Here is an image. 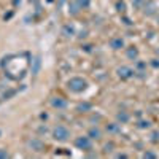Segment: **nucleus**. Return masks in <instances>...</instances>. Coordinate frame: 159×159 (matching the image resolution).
Instances as JSON below:
<instances>
[{"label":"nucleus","mask_w":159,"mask_h":159,"mask_svg":"<svg viewBox=\"0 0 159 159\" xmlns=\"http://www.w3.org/2000/svg\"><path fill=\"white\" fill-rule=\"evenodd\" d=\"M118 75L119 78H123V80H129L134 76V70H132L130 67H119L118 69Z\"/></svg>","instance_id":"20e7f679"},{"label":"nucleus","mask_w":159,"mask_h":159,"mask_svg":"<svg viewBox=\"0 0 159 159\" xmlns=\"http://www.w3.org/2000/svg\"><path fill=\"white\" fill-rule=\"evenodd\" d=\"M76 3L80 8H88L89 7V0H76Z\"/></svg>","instance_id":"2eb2a0df"},{"label":"nucleus","mask_w":159,"mask_h":159,"mask_svg":"<svg viewBox=\"0 0 159 159\" xmlns=\"http://www.w3.org/2000/svg\"><path fill=\"white\" fill-rule=\"evenodd\" d=\"M110 46H111L113 49H121V48L124 46V40H123L121 37H115V38L110 40Z\"/></svg>","instance_id":"423d86ee"},{"label":"nucleus","mask_w":159,"mask_h":159,"mask_svg":"<svg viewBox=\"0 0 159 159\" xmlns=\"http://www.w3.org/2000/svg\"><path fill=\"white\" fill-rule=\"evenodd\" d=\"M40 65H42V61H40V57H37V59L34 61V69H32V73H34V75H37V73H38Z\"/></svg>","instance_id":"ddd939ff"},{"label":"nucleus","mask_w":159,"mask_h":159,"mask_svg":"<svg viewBox=\"0 0 159 159\" xmlns=\"http://www.w3.org/2000/svg\"><path fill=\"white\" fill-rule=\"evenodd\" d=\"M107 132H110V134H118V132H121V129H119V124L116 123H111L107 126Z\"/></svg>","instance_id":"f8f14e48"},{"label":"nucleus","mask_w":159,"mask_h":159,"mask_svg":"<svg viewBox=\"0 0 159 159\" xmlns=\"http://www.w3.org/2000/svg\"><path fill=\"white\" fill-rule=\"evenodd\" d=\"M52 137H54L56 140H59V142H65L70 137V130L65 126H57L54 130H52Z\"/></svg>","instance_id":"f03ea898"},{"label":"nucleus","mask_w":159,"mask_h":159,"mask_svg":"<svg viewBox=\"0 0 159 159\" xmlns=\"http://www.w3.org/2000/svg\"><path fill=\"white\" fill-rule=\"evenodd\" d=\"M91 139H89V135L88 137H78L76 140H75V147L76 148H80V150H84V151H88V150H91Z\"/></svg>","instance_id":"7ed1b4c3"},{"label":"nucleus","mask_w":159,"mask_h":159,"mask_svg":"<svg viewBox=\"0 0 159 159\" xmlns=\"http://www.w3.org/2000/svg\"><path fill=\"white\" fill-rule=\"evenodd\" d=\"M0 157H8V151L7 150H0Z\"/></svg>","instance_id":"a211bd4d"},{"label":"nucleus","mask_w":159,"mask_h":159,"mask_svg":"<svg viewBox=\"0 0 159 159\" xmlns=\"http://www.w3.org/2000/svg\"><path fill=\"white\" fill-rule=\"evenodd\" d=\"M86 110H91V103L84 102V103H80L78 105V111H86Z\"/></svg>","instance_id":"4468645a"},{"label":"nucleus","mask_w":159,"mask_h":159,"mask_svg":"<svg viewBox=\"0 0 159 159\" xmlns=\"http://www.w3.org/2000/svg\"><path fill=\"white\" fill-rule=\"evenodd\" d=\"M156 5L153 3V2H145V15H148V16H151V15H154V13H156Z\"/></svg>","instance_id":"0eeeda50"},{"label":"nucleus","mask_w":159,"mask_h":159,"mask_svg":"<svg viewBox=\"0 0 159 159\" xmlns=\"http://www.w3.org/2000/svg\"><path fill=\"white\" fill-rule=\"evenodd\" d=\"M157 59H154V62H151V65H153V67H159V62H156Z\"/></svg>","instance_id":"4be33fe9"},{"label":"nucleus","mask_w":159,"mask_h":159,"mask_svg":"<svg viewBox=\"0 0 159 159\" xmlns=\"http://www.w3.org/2000/svg\"><path fill=\"white\" fill-rule=\"evenodd\" d=\"M143 67H145L143 62H139V64H137V69H143Z\"/></svg>","instance_id":"412c9836"},{"label":"nucleus","mask_w":159,"mask_h":159,"mask_svg":"<svg viewBox=\"0 0 159 159\" xmlns=\"http://www.w3.org/2000/svg\"><path fill=\"white\" fill-rule=\"evenodd\" d=\"M29 145L32 147V150H35V151H42L43 150V143L40 142V140H30Z\"/></svg>","instance_id":"1a4fd4ad"},{"label":"nucleus","mask_w":159,"mask_h":159,"mask_svg":"<svg viewBox=\"0 0 159 159\" xmlns=\"http://www.w3.org/2000/svg\"><path fill=\"white\" fill-rule=\"evenodd\" d=\"M139 127H140V129L150 127V123H148V121H140V123H139Z\"/></svg>","instance_id":"f3484780"},{"label":"nucleus","mask_w":159,"mask_h":159,"mask_svg":"<svg viewBox=\"0 0 159 159\" xmlns=\"http://www.w3.org/2000/svg\"><path fill=\"white\" fill-rule=\"evenodd\" d=\"M132 5H134L135 8H140L142 5H145V0H134V2H132Z\"/></svg>","instance_id":"dca6fc26"},{"label":"nucleus","mask_w":159,"mask_h":159,"mask_svg":"<svg viewBox=\"0 0 159 159\" xmlns=\"http://www.w3.org/2000/svg\"><path fill=\"white\" fill-rule=\"evenodd\" d=\"M116 119H118V121L121 123V124H124V123H127L129 119H130V116H129L126 111H121V113H118V115H116Z\"/></svg>","instance_id":"9d476101"},{"label":"nucleus","mask_w":159,"mask_h":159,"mask_svg":"<svg viewBox=\"0 0 159 159\" xmlns=\"http://www.w3.org/2000/svg\"><path fill=\"white\" fill-rule=\"evenodd\" d=\"M126 54H127V57H129V59H134V61H135V59L139 57V49L132 46V48H129V49H127Z\"/></svg>","instance_id":"9b49d317"},{"label":"nucleus","mask_w":159,"mask_h":159,"mask_svg":"<svg viewBox=\"0 0 159 159\" xmlns=\"http://www.w3.org/2000/svg\"><path fill=\"white\" fill-rule=\"evenodd\" d=\"M143 156H145V157H154V154H153V153H145Z\"/></svg>","instance_id":"aec40b11"},{"label":"nucleus","mask_w":159,"mask_h":159,"mask_svg":"<svg viewBox=\"0 0 159 159\" xmlns=\"http://www.w3.org/2000/svg\"><path fill=\"white\" fill-rule=\"evenodd\" d=\"M116 7H118V10H119V11H124V3H123V2H118V5H116Z\"/></svg>","instance_id":"6ab92c4d"},{"label":"nucleus","mask_w":159,"mask_h":159,"mask_svg":"<svg viewBox=\"0 0 159 159\" xmlns=\"http://www.w3.org/2000/svg\"><path fill=\"white\" fill-rule=\"evenodd\" d=\"M51 105H52L54 108H57V110H62V108L67 107V102H65L62 97H54V99L51 100Z\"/></svg>","instance_id":"39448f33"},{"label":"nucleus","mask_w":159,"mask_h":159,"mask_svg":"<svg viewBox=\"0 0 159 159\" xmlns=\"http://www.w3.org/2000/svg\"><path fill=\"white\" fill-rule=\"evenodd\" d=\"M67 86H69V89H70L72 92H83V91L86 89L88 83L84 81L83 78H80V76H75V78H72L70 81L67 83Z\"/></svg>","instance_id":"f257e3e1"},{"label":"nucleus","mask_w":159,"mask_h":159,"mask_svg":"<svg viewBox=\"0 0 159 159\" xmlns=\"http://www.w3.org/2000/svg\"><path fill=\"white\" fill-rule=\"evenodd\" d=\"M88 135H89L91 140H99V139L102 137V132H100V129H97V127H92V129L88 132Z\"/></svg>","instance_id":"6e6552de"}]
</instances>
